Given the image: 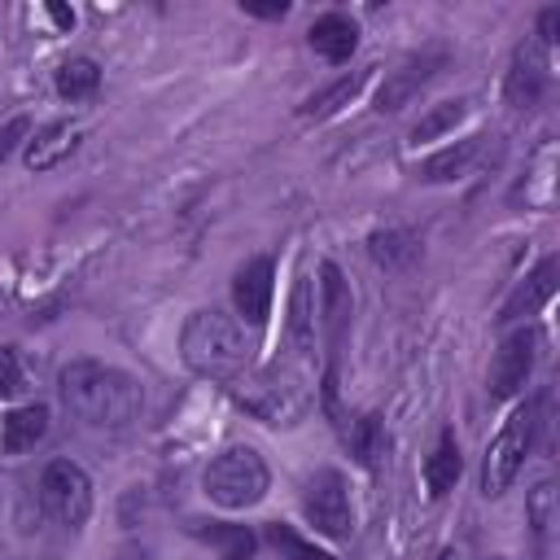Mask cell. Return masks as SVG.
<instances>
[{
	"label": "cell",
	"instance_id": "6da1fadb",
	"mask_svg": "<svg viewBox=\"0 0 560 560\" xmlns=\"http://www.w3.org/2000/svg\"><path fill=\"white\" fill-rule=\"evenodd\" d=\"M61 402L70 407L74 420L92 429H127L144 407V389L122 368L79 359L61 372Z\"/></svg>",
	"mask_w": 560,
	"mask_h": 560
},
{
	"label": "cell",
	"instance_id": "7a4b0ae2",
	"mask_svg": "<svg viewBox=\"0 0 560 560\" xmlns=\"http://www.w3.org/2000/svg\"><path fill=\"white\" fill-rule=\"evenodd\" d=\"M179 354L197 376L210 381H236L249 372L254 363V337L245 332V324L219 306L192 311L184 332H179Z\"/></svg>",
	"mask_w": 560,
	"mask_h": 560
},
{
	"label": "cell",
	"instance_id": "3957f363",
	"mask_svg": "<svg viewBox=\"0 0 560 560\" xmlns=\"http://www.w3.org/2000/svg\"><path fill=\"white\" fill-rule=\"evenodd\" d=\"M236 381H241V385H232L236 402H241L254 420H262V424H271V429L298 424V420L311 411L306 381H302L293 368H284V363H271V368H262V372H254V376H236Z\"/></svg>",
	"mask_w": 560,
	"mask_h": 560
},
{
	"label": "cell",
	"instance_id": "277c9868",
	"mask_svg": "<svg viewBox=\"0 0 560 560\" xmlns=\"http://www.w3.org/2000/svg\"><path fill=\"white\" fill-rule=\"evenodd\" d=\"M538 398L534 402H521L508 420H503V429L490 438V446H486V459H481V494H503L512 481H516V472L525 468V459H529V451H534V438H538Z\"/></svg>",
	"mask_w": 560,
	"mask_h": 560
},
{
	"label": "cell",
	"instance_id": "5b68a950",
	"mask_svg": "<svg viewBox=\"0 0 560 560\" xmlns=\"http://www.w3.org/2000/svg\"><path fill=\"white\" fill-rule=\"evenodd\" d=\"M267 481H271V472H267V464H262V455L254 446H228L223 455L210 459V468L201 477L210 503H219L228 512L254 508L267 494Z\"/></svg>",
	"mask_w": 560,
	"mask_h": 560
},
{
	"label": "cell",
	"instance_id": "8992f818",
	"mask_svg": "<svg viewBox=\"0 0 560 560\" xmlns=\"http://www.w3.org/2000/svg\"><path fill=\"white\" fill-rule=\"evenodd\" d=\"M39 503L61 529H79L92 512V481L74 459H52L39 477Z\"/></svg>",
	"mask_w": 560,
	"mask_h": 560
},
{
	"label": "cell",
	"instance_id": "52a82bcc",
	"mask_svg": "<svg viewBox=\"0 0 560 560\" xmlns=\"http://www.w3.org/2000/svg\"><path fill=\"white\" fill-rule=\"evenodd\" d=\"M302 512H306V521L315 525V534H324V538H346L350 525H354V516H350V494H346L341 472L319 468L315 477H306V486H302Z\"/></svg>",
	"mask_w": 560,
	"mask_h": 560
},
{
	"label": "cell",
	"instance_id": "ba28073f",
	"mask_svg": "<svg viewBox=\"0 0 560 560\" xmlns=\"http://www.w3.org/2000/svg\"><path fill=\"white\" fill-rule=\"evenodd\" d=\"M446 66V48H424V52H411L407 61H398L385 83L376 88V109L381 114H398L407 101H416L420 88H429L438 79V70Z\"/></svg>",
	"mask_w": 560,
	"mask_h": 560
},
{
	"label": "cell",
	"instance_id": "9c48e42d",
	"mask_svg": "<svg viewBox=\"0 0 560 560\" xmlns=\"http://www.w3.org/2000/svg\"><path fill=\"white\" fill-rule=\"evenodd\" d=\"M534 359H538V332L534 328H521V332L503 337V346L490 359V398L503 402V398L521 394L529 372H534Z\"/></svg>",
	"mask_w": 560,
	"mask_h": 560
},
{
	"label": "cell",
	"instance_id": "30bf717a",
	"mask_svg": "<svg viewBox=\"0 0 560 560\" xmlns=\"http://www.w3.org/2000/svg\"><path fill=\"white\" fill-rule=\"evenodd\" d=\"M547 83H551V66H547V48L538 39L521 44L512 52V66H508V79H503V96L512 109H534L542 96H547Z\"/></svg>",
	"mask_w": 560,
	"mask_h": 560
},
{
	"label": "cell",
	"instance_id": "8fae6325",
	"mask_svg": "<svg viewBox=\"0 0 560 560\" xmlns=\"http://www.w3.org/2000/svg\"><path fill=\"white\" fill-rule=\"evenodd\" d=\"M315 306H319V328L328 337V350H332V363H337V350H341V337H346V324H350V284L341 276L337 262H319V293H315Z\"/></svg>",
	"mask_w": 560,
	"mask_h": 560
},
{
	"label": "cell",
	"instance_id": "7c38bea8",
	"mask_svg": "<svg viewBox=\"0 0 560 560\" xmlns=\"http://www.w3.org/2000/svg\"><path fill=\"white\" fill-rule=\"evenodd\" d=\"M271 258H249L236 276H232V302H236V315H245V324H267V311H271Z\"/></svg>",
	"mask_w": 560,
	"mask_h": 560
},
{
	"label": "cell",
	"instance_id": "4fadbf2b",
	"mask_svg": "<svg viewBox=\"0 0 560 560\" xmlns=\"http://www.w3.org/2000/svg\"><path fill=\"white\" fill-rule=\"evenodd\" d=\"M556 276H560V258H556V254H547V258L525 276V284H516V293L503 302V311H499L494 319H499V324H512V319L538 315V311L547 306V298L556 293Z\"/></svg>",
	"mask_w": 560,
	"mask_h": 560
},
{
	"label": "cell",
	"instance_id": "5bb4252c",
	"mask_svg": "<svg viewBox=\"0 0 560 560\" xmlns=\"http://www.w3.org/2000/svg\"><path fill=\"white\" fill-rule=\"evenodd\" d=\"M315 315H319V306H315V280L302 276V280L293 284L289 319H284V337H289V350H293L298 363L315 359V324H319Z\"/></svg>",
	"mask_w": 560,
	"mask_h": 560
},
{
	"label": "cell",
	"instance_id": "9a60e30c",
	"mask_svg": "<svg viewBox=\"0 0 560 560\" xmlns=\"http://www.w3.org/2000/svg\"><path fill=\"white\" fill-rule=\"evenodd\" d=\"M306 39L324 61H350V52L359 48V26L346 13H324L311 22Z\"/></svg>",
	"mask_w": 560,
	"mask_h": 560
},
{
	"label": "cell",
	"instance_id": "2e32d148",
	"mask_svg": "<svg viewBox=\"0 0 560 560\" xmlns=\"http://www.w3.org/2000/svg\"><path fill=\"white\" fill-rule=\"evenodd\" d=\"M459 472H464L459 442H455L451 429H442V433H438V446H433L429 459H424V490H429V499H446V494L455 490Z\"/></svg>",
	"mask_w": 560,
	"mask_h": 560
},
{
	"label": "cell",
	"instance_id": "e0dca14e",
	"mask_svg": "<svg viewBox=\"0 0 560 560\" xmlns=\"http://www.w3.org/2000/svg\"><path fill=\"white\" fill-rule=\"evenodd\" d=\"M44 433H48V407H39V402L13 407V411L0 420V451H4V455H22V451H31Z\"/></svg>",
	"mask_w": 560,
	"mask_h": 560
},
{
	"label": "cell",
	"instance_id": "ac0fdd59",
	"mask_svg": "<svg viewBox=\"0 0 560 560\" xmlns=\"http://www.w3.org/2000/svg\"><path fill=\"white\" fill-rule=\"evenodd\" d=\"M79 149V127L70 122H48L44 131H35L26 140V166L31 171H52L57 162H66Z\"/></svg>",
	"mask_w": 560,
	"mask_h": 560
},
{
	"label": "cell",
	"instance_id": "d6986e66",
	"mask_svg": "<svg viewBox=\"0 0 560 560\" xmlns=\"http://www.w3.org/2000/svg\"><path fill=\"white\" fill-rule=\"evenodd\" d=\"M368 254L385 271H407L420 258V241L407 228H385V232H372L368 236Z\"/></svg>",
	"mask_w": 560,
	"mask_h": 560
},
{
	"label": "cell",
	"instance_id": "ffe728a7",
	"mask_svg": "<svg viewBox=\"0 0 560 560\" xmlns=\"http://www.w3.org/2000/svg\"><path fill=\"white\" fill-rule=\"evenodd\" d=\"M477 153H481V136H472V140H455L451 149L433 153V158L420 166V179H424V184H451V179H464L468 166L477 162Z\"/></svg>",
	"mask_w": 560,
	"mask_h": 560
},
{
	"label": "cell",
	"instance_id": "44dd1931",
	"mask_svg": "<svg viewBox=\"0 0 560 560\" xmlns=\"http://www.w3.org/2000/svg\"><path fill=\"white\" fill-rule=\"evenodd\" d=\"M346 446H350V455L372 472V468H381V459H385V451H389V438H385V420L376 416V411H368V416H359L354 424H350V433H346Z\"/></svg>",
	"mask_w": 560,
	"mask_h": 560
},
{
	"label": "cell",
	"instance_id": "7402d4cb",
	"mask_svg": "<svg viewBox=\"0 0 560 560\" xmlns=\"http://www.w3.org/2000/svg\"><path fill=\"white\" fill-rule=\"evenodd\" d=\"M368 74H372V70H354V74H341V79H332L328 88H319L315 96H306V105H302V118H328V114H337L341 105H350V101L359 96V88L368 83Z\"/></svg>",
	"mask_w": 560,
	"mask_h": 560
},
{
	"label": "cell",
	"instance_id": "603a6c76",
	"mask_svg": "<svg viewBox=\"0 0 560 560\" xmlns=\"http://www.w3.org/2000/svg\"><path fill=\"white\" fill-rule=\"evenodd\" d=\"M464 114H468V101H464V96H459V101H442V105H433V109L411 127V140H416V144L438 140V136L455 131V127L464 122Z\"/></svg>",
	"mask_w": 560,
	"mask_h": 560
},
{
	"label": "cell",
	"instance_id": "cb8c5ba5",
	"mask_svg": "<svg viewBox=\"0 0 560 560\" xmlns=\"http://www.w3.org/2000/svg\"><path fill=\"white\" fill-rule=\"evenodd\" d=\"M96 88H101V70H96V61H88V57H70V61L57 70V92L70 96V101H83V96H92Z\"/></svg>",
	"mask_w": 560,
	"mask_h": 560
},
{
	"label": "cell",
	"instance_id": "d4e9b609",
	"mask_svg": "<svg viewBox=\"0 0 560 560\" xmlns=\"http://www.w3.org/2000/svg\"><path fill=\"white\" fill-rule=\"evenodd\" d=\"M267 538H271V547L284 556V560H332L324 547H315L311 538H302L293 525H284V521H271L267 525Z\"/></svg>",
	"mask_w": 560,
	"mask_h": 560
},
{
	"label": "cell",
	"instance_id": "484cf974",
	"mask_svg": "<svg viewBox=\"0 0 560 560\" xmlns=\"http://www.w3.org/2000/svg\"><path fill=\"white\" fill-rule=\"evenodd\" d=\"M192 534H201V538H210V542H223V560H241V556H249V547H254V538H249L245 525H236V529H201V525H192Z\"/></svg>",
	"mask_w": 560,
	"mask_h": 560
},
{
	"label": "cell",
	"instance_id": "4316f807",
	"mask_svg": "<svg viewBox=\"0 0 560 560\" xmlns=\"http://www.w3.org/2000/svg\"><path fill=\"white\" fill-rule=\"evenodd\" d=\"M22 389V363L18 350H0V398H13Z\"/></svg>",
	"mask_w": 560,
	"mask_h": 560
},
{
	"label": "cell",
	"instance_id": "83f0119b",
	"mask_svg": "<svg viewBox=\"0 0 560 560\" xmlns=\"http://www.w3.org/2000/svg\"><path fill=\"white\" fill-rule=\"evenodd\" d=\"M26 131H31V122H26V118H13V122H9L4 131H0V162H4L9 153H13V144H18V140H22Z\"/></svg>",
	"mask_w": 560,
	"mask_h": 560
},
{
	"label": "cell",
	"instance_id": "f1b7e54d",
	"mask_svg": "<svg viewBox=\"0 0 560 560\" xmlns=\"http://www.w3.org/2000/svg\"><path fill=\"white\" fill-rule=\"evenodd\" d=\"M241 9H245V13H254V18H284V13H289V4H284V0H280V4H254V0H245Z\"/></svg>",
	"mask_w": 560,
	"mask_h": 560
},
{
	"label": "cell",
	"instance_id": "f546056e",
	"mask_svg": "<svg viewBox=\"0 0 560 560\" xmlns=\"http://www.w3.org/2000/svg\"><path fill=\"white\" fill-rule=\"evenodd\" d=\"M48 13H52V22H57V26H74V13H70V9H61V4H48Z\"/></svg>",
	"mask_w": 560,
	"mask_h": 560
},
{
	"label": "cell",
	"instance_id": "4dcf8cb0",
	"mask_svg": "<svg viewBox=\"0 0 560 560\" xmlns=\"http://www.w3.org/2000/svg\"><path fill=\"white\" fill-rule=\"evenodd\" d=\"M438 560H455V551H442V556H438Z\"/></svg>",
	"mask_w": 560,
	"mask_h": 560
},
{
	"label": "cell",
	"instance_id": "1f68e13d",
	"mask_svg": "<svg viewBox=\"0 0 560 560\" xmlns=\"http://www.w3.org/2000/svg\"><path fill=\"white\" fill-rule=\"evenodd\" d=\"M490 560H499V556H490Z\"/></svg>",
	"mask_w": 560,
	"mask_h": 560
}]
</instances>
